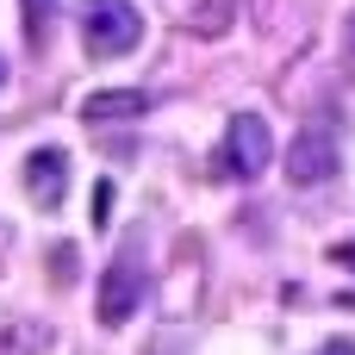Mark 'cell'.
<instances>
[{
	"label": "cell",
	"instance_id": "cell-12",
	"mask_svg": "<svg viewBox=\"0 0 355 355\" xmlns=\"http://www.w3.org/2000/svg\"><path fill=\"white\" fill-rule=\"evenodd\" d=\"M318 355H355V343H349V337H331V343H324Z\"/></svg>",
	"mask_w": 355,
	"mask_h": 355
},
{
	"label": "cell",
	"instance_id": "cell-6",
	"mask_svg": "<svg viewBox=\"0 0 355 355\" xmlns=\"http://www.w3.org/2000/svg\"><path fill=\"white\" fill-rule=\"evenodd\" d=\"M156 106V94H144V87H106V94H87L81 100V119L87 125H106V119H144Z\"/></svg>",
	"mask_w": 355,
	"mask_h": 355
},
{
	"label": "cell",
	"instance_id": "cell-9",
	"mask_svg": "<svg viewBox=\"0 0 355 355\" xmlns=\"http://www.w3.org/2000/svg\"><path fill=\"white\" fill-rule=\"evenodd\" d=\"M50 12H56V0H25V31H31V44L50 31Z\"/></svg>",
	"mask_w": 355,
	"mask_h": 355
},
{
	"label": "cell",
	"instance_id": "cell-7",
	"mask_svg": "<svg viewBox=\"0 0 355 355\" xmlns=\"http://www.w3.org/2000/svg\"><path fill=\"white\" fill-rule=\"evenodd\" d=\"M50 324L44 318H0V355H44Z\"/></svg>",
	"mask_w": 355,
	"mask_h": 355
},
{
	"label": "cell",
	"instance_id": "cell-3",
	"mask_svg": "<svg viewBox=\"0 0 355 355\" xmlns=\"http://www.w3.org/2000/svg\"><path fill=\"white\" fill-rule=\"evenodd\" d=\"M275 162V131L262 112H231L225 144H218V175L231 181H262V168Z\"/></svg>",
	"mask_w": 355,
	"mask_h": 355
},
{
	"label": "cell",
	"instance_id": "cell-11",
	"mask_svg": "<svg viewBox=\"0 0 355 355\" xmlns=\"http://www.w3.org/2000/svg\"><path fill=\"white\" fill-rule=\"evenodd\" d=\"M331 262H343V268H355V243H331Z\"/></svg>",
	"mask_w": 355,
	"mask_h": 355
},
{
	"label": "cell",
	"instance_id": "cell-8",
	"mask_svg": "<svg viewBox=\"0 0 355 355\" xmlns=\"http://www.w3.org/2000/svg\"><path fill=\"white\" fill-rule=\"evenodd\" d=\"M112 200H119V187H112V181H94V231L112 225Z\"/></svg>",
	"mask_w": 355,
	"mask_h": 355
},
{
	"label": "cell",
	"instance_id": "cell-2",
	"mask_svg": "<svg viewBox=\"0 0 355 355\" xmlns=\"http://www.w3.org/2000/svg\"><path fill=\"white\" fill-rule=\"evenodd\" d=\"M81 44H87L94 62L131 56L144 44V12L131 0H81Z\"/></svg>",
	"mask_w": 355,
	"mask_h": 355
},
{
	"label": "cell",
	"instance_id": "cell-10",
	"mask_svg": "<svg viewBox=\"0 0 355 355\" xmlns=\"http://www.w3.org/2000/svg\"><path fill=\"white\" fill-rule=\"evenodd\" d=\"M343 56H349V69H355V12L343 19Z\"/></svg>",
	"mask_w": 355,
	"mask_h": 355
},
{
	"label": "cell",
	"instance_id": "cell-1",
	"mask_svg": "<svg viewBox=\"0 0 355 355\" xmlns=\"http://www.w3.org/2000/svg\"><path fill=\"white\" fill-rule=\"evenodd\" d=\"M144 293H150V243H144V237H125V243L112 250L106 275H100L94 318H100L106 331H119V324H131V318H137Z\"/></svg>",
	"mask_w": 355,
	"mask_h": 355
},
{
	"label": "cell",
	"instance_id": "cell-5",
	"mask_svg": "<svg viewBox=\"0 0 355 355\" xmlns=\"http://www.w3.org/2000/svg\"><path fill=\"white\" fill-rule=\"evenodd\" d=\"M62 187H69V150H56V144H44V150H31L25 156V193H31V206H56L62 200Z\"/></svg>",
	"mask_w": 355,
	"mask_h": 355
},
{
	"label": "cell",
	"instance_id": "cell-4",
	"mask_svg": "<svg viewBox=\"0 0 355 355\" xmlns=\"http://www.w3.org/2000/svg\"><path fill=\"white\" fill-rule=\"evenodd\" d=\"M281 162H287V181H293V187H324V181L343 168V150H337V137H331L324 125H306V131L287 144Z\"/></svg>",
	"mask_w": 355,
	"mask_h": 355
}]
</instances>
